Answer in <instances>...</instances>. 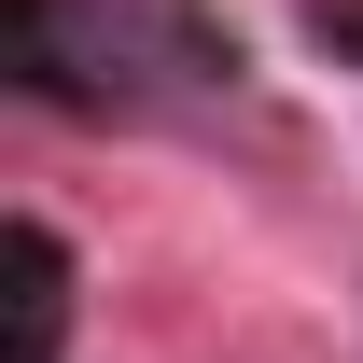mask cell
Here are the masks:
<instances>
[{"mask_svg":"<svg viewBox=\"0 0 363 363\" xmlns=\"http://www.w3.org/2000/svg\"><path fill=\"white\" fill-rule=\"evenodd\" d=\"M70 294H84L70 279V238L28 210L14 224V363H70Z\"/></svg>","mask_w":363,"mask_h":363,"instance_id":"2","label":"cell"},{"mask_svg":"<svg viewBox=\"0 0 363 363\" xmlns=\"http://www.w3.org/2000/svg\"><path fill=\"white\" fill-rule=\"evenodd\" d=\"M308 28H321V43H350V56H363V0H308Z\"/></svg>","mask_w":363,"mask_h":363,"instance_id":"3","label":"cell"},{"mask_svg":"<svg viewBox=\"0 0 363 363\" xmlns=\"http://www.w3.org/2000/svg\"><path fill=\"white\" fill-rule=\"evenodd\" d=\"M14 84L43 112H168L196 84H238V28L196 0H0Z\"/></svg>","mask_w":363,"mask_h":363,"instance_id":"1","label":"cell"}]
</instances>
